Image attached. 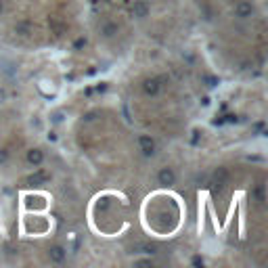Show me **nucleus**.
<instances>
[]
</instances>
